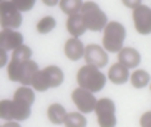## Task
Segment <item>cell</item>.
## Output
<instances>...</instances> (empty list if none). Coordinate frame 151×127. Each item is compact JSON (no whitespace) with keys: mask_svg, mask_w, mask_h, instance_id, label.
Masks as SVG:
<instances>
[{"mask_svg":"<svg viewBox=\"0 0 151 127\" xmlns=\"http://www.w3.org/2000/svg\"><path fill=\"white\" fill-rule=\"evenodd\" d=\"M76 82L78 85L85 91H90V92H98L101 91L105 84H106V77L105 74L100 70L98 67H93V65H83V67L78 70L76 74Z\"/></svg>","mask_w":151,"mask_h":127,"instance_id":"obj_1","label":"cell"},{"mask_svg":"<svg viewBox=\"0 0 151 127\" xmlns=\"http://www.w3.org/2000/svg\"><path fill=\"white\" fill-rule=\"evenodd\" d=\"M81 17L85 20V25H86V30H91V32H100L106 27L108 23V17L106 14L100 9V5L96 2H85L83 7L80 10Z\"/></svg>","mask_w":151,"mask_h":127,"instance_id":"obj_2","label":"cell"},{"mask_svg":"<svg viewBox=\"0 0 151 127\" xmlns=\"http://www.w3.org/2000/svg\"><path fill=\"white\" fill-rule=\"evenodd\" d=\"M126 39V28L120 22H108L103 28V49L108 52H120Z\"/></svg>","mask_w":151,"mask_h":127,"instance_id":"obj_3","label":"cell"},{"mask_svg":"<svg viewBox=\"0 0 151 127\" xmlns=\"http://www.w3.org/2000/svg\"><path fill=\"white\" fill-rule=\"evenodd\" d=\"M96 122L100 127H116V105L108 97L96 100Z\"/></svg>","mask_w":151,"mask_h":127,"instance_id":"obj_4","label":"cell"},{"mask_svg":"<svg viewBox=\"0 0 151 127\" xmlns=\"http://www.w3.org/2000/svg\"><path fill=\"white\" fill-rule=\"evenodd\" d=\"M23 18L22 12H18L17 7L12 4V0H5L0 5V25L5 30H17L22 25Z\"/></svg>","mask_w":151,"mask_h":127,"instance_id":"obj_5","label":"cell"},{"mask_svg":"<svg viewBox=\"0 0 151 127\" xmlns=\"http://www.w3.org/2000/svg\"><path fill=\"white\" fill-rule=\"evenodd\" d=\"M71 100L75 102V105L78 107V110L81 114L93 112L95 107H96V97L93 95V92L85 91L81 87H78L71 92Z\"/></svg>","mask_w":151,"mask_h":127,"instance_id":"obj_6","label":"cell"},{"mask_svg":"<svg viewBox=\"0 0 151 127\" xmlns=\"http://www.w3.org/2000/svg\"><path fill=\"white\" fill-rule=\"evenodd\" d=\"M133 22L138 34L141 35L151 34V9L143 4L138 5L136 9H133Z\"/></svg>","mask_w":151,"mask_h":127,"instance_id":"obj_7","label":"cell"},{"mask_svg":"<svg viewBox=\"0 0 151 127\" xmlns=\"http://www.w3.org/2000/svg\"><path fill=\"white\" fill-rule=\"evenodd\" d=\"M85 60L88 65H93V67L101 69L108 64V54L103 47L96 45V44H90V45L85 47Z\"/></svg>","mask_w":151,"mask_h":127,"instance_id":"obj_8","label":"cell"},{"mask_svg":"<svg viewBox=\"0 0 151 127\" xmlns=\"http://www.w3.org/2000/svg\"><path fill=\"white\" fill-rule=\"evenodd\" d=\"M23 44V35L18 30H0V50H15L18 45Z\"/></svg>","mask_w":151,"mask_h":127,"instance_id":"obj_9","label":"cell"},{"mask_svg":"<svg viewBox=\"0 0 151 127\" xmlns=\"http://www.w3.org/2000/svg\"><path fill=\"white\" fill-rule=\"evenodd\" d=\"M118 62L123 64L126 69H136L141 62V55L133 47H123L118 52Z\"/></svg>","mask_w":151,"mask_h":127,"instance_id":"obj_10","label":"cell"},{"mask_svg":"<svg viewBox=\"0 0 151 127\" xmlns=\"http://www.w3.org/2000/svg\"><path fill=\"white\" fill-rule=\"evenodd\" d=\"M40 69H38V64L33 62V60H27V62L20 64V72H18V82L22 85H32V80L37 75Z\"/></svg>","mask_w":151,"mask_h":127,"instance_id":"obj_11","label":"cell"},{"mask_svg":"<svg viewBox=\"0 0 151 127\" xmlns=\"http://www.w3.org/2000/svg\"><path fill=\"white\" fill-rule=\"evenodd\" d=\"M65 55H67V59L73 60V62L80 60L85 55V45L78 37H71L65 42Z\"/></svg>","mask_w":151,"mask_h":127,"instance_id":"obj_12","label":"cell"},{"mask_svg":"<svg viewBox=\"0 0 151 127\" xmlns=\"http://www.w3.org/2000/svg\"><path fill=\"white\" fill-rule=\"evenodd\" d=\"M108 79H110L113 84L116 85H121V84H126L129 80V69H126L123 64H113L108 70Z\"/></svg>","mask_w":151,"mask_h":127,"instance_id":"obj_13","label":"cell"},{"mask_svg":"<svg viewBox=\"0 0 151 127\" xmlns=\"http://www.w3.org/2000/svg\"><path fill=\"white\" fill-rule=\"evenodd\" d=\"M67 30L70 32L71 37H81L86 30V25H85V20L81 17V14H73L68 15L67 18Z\"/></svg>","mask_w":151,"mask_h":127,"instance_id":"obj_14","label":"cell"},{"mask_svg":"<svg viewBox=\"0 0 151 127\" xmlns=\"http://www.w3.org/2000/svg\"><path fill=\"white\" fill-rule=\"evenodd\" d=\"M43 72H45V77H47V82H48L50 89H55V87L63 84L65 75H63V70L60 67H57V65H48V67L43 69Z\"/></svg>","mask_w":151,"mask_h":127,"instance_id":"obj_15","label":"cell"},{"mask_svg":"<svg viewBox=\"0 0 151 127\" xmlns=\"http://www.w3.org/2000/svg\"><path fill=\"white\" fill-rule=\"evenodd\" d=\"M67 114H68L67 109H65L62 104H52L48 107V110H47V117H48V120L52 124H55V126H62V124H65Z\"/></svg>","mask_w":151,"mask_h":127,"instance_id":"obj_16","label":"cell"},{"mask_svg":"<svg viewBox=\"0 0 151 127\" xmlns=\"http://www.w3.org/2000/svg\"><path fill=\"white\" fill-rule=\"evenodd\" d=\"M15 102H20V104H25V105H30L33 104V100H35V91H32L30 85H22L18 87L17 91L14 92V99Z\"/></svg>","mask_w":151,"mask_h":127,"instance_id":"obj_17","label":"cell"},{"mask_svg":"<svg viewBox=\"0 0 151 127\" xmlns=\"http://www.w3.org/2000/svg\"><path fill=\"white\" fill-rule=\"evenodd\" d=\"M129 82L134 89H143L150 84V74L146 70L136 69V70H133V74H129Z\"/></svg>","mask_w":151,"mask_h":127,"instance_id":"obj_18","label":"cell"},{"mask_svg":"<svg viewBox=\"0 0 151 127\" xmlns=\"http://www.w3.org/2000/svg\"><path fill=\"white\" fill-rule=\"evenodd\" d=\"M60 10L67 15H73V14H80L83 2L81 0H60Z\"/></svg>","mask_w":151,"mask_h":127,"instance_id":"obj_19","label":"cell"},{"mask_svg":"<svg viewBox=\"0 0 151 127\" xmlns=\"http://www.w3.org/2000/svg\"><path fill=\"white\" fill-rule=\"evenodd\" d=\"M12 102H14V120H17V122L27 120L30 117L32 107L25 104H20V102H15V100H12Z\"/></svg>","mask_w":151,"mask_h":127,"instance_id":"obj_20","label":"cell"},{"mask_svg":"<svg viewBox=\"0 0 151 127\" xmlns=\"http://www.w3.org/2000/svg\"><path fill=\"white\" fill-rule=\"evenodd\" d=\"M32 59V49L30 47H27L25 44H22V45H18L15 50H12V59L10 60H15V62H27V60Z\"/></svg>","mask_w":151,"mask_h":127,"instance_id":"obj_21","label":"cell"},{"mask_svg":"<svg viewBox=\"0 0 151 127\" xmlns=\"http://www.w3.org/2000/svg\"><path fill=\"white\" fill-rule=\"evenodd\" d=\"M67 127H86V117L81 112H68L65 119Z\"/></svg>","mask_w":151,"mask_h":127,"instance_id":"obj_22","label":"cell"},{"mask_svg":"<svg viewBox=\"0 0 151 127\" xmlns=\"http://www.w3.org/2000/svg\"><path fill=\"white\" fill-rule=\"evenodd\" d=\"M55 27H57V20H55L53 17L47 15V17L38 20V23H37V32L42 34V35H47V34H50Z\"/></svg>","mask_w":151,"mask_h":127,"instance_id":"obj_23","label":"cell"},{"mask_svg":"<svg viewBox=\"0 0 151 127\" xmlns=\"http://www.w3.org/2000/svg\"><path fill=\"white\" fill-rule=\"evenodd\" d=\"M32 89H33V91H38V92H45V91H48L50 89L43 70H38L37 75L33 77V80H32Z\"/></svg>","mask_w":151,"mask_h":127,"instance_id":"obj_24","label":"cell"},{"mask_svg":"<svg viewBox=\"0 0 151 127\" xmlns=\"http://www.w3.org/2000/svg\"><path fill=\"white\" fill-rule=\"evenodd\" d=\"M0 119L14 120V102L12 100H0Z\"/></svg>","mask_w":151,"mask_h":127,"instance_id":"obj_25","label":"cell"},{"mask_svg":"<svg viewBox=\"0 0 151 127\" xmlns=\"http://www.w3.org/2000/svg\"><path fill=\"white\" fill-rule=\"evenodd\" d=\"M7 72H9V79L14 82H18V72H20V62L10 60L7 65Z\"/></svg>","mask_w":151,"mask_h":127,"instance_id":"obj_26","label":"cell"},{"mask_svg":"<svg viewBox=\"0 0 151 127\" xmlns=\"http://www.w3.org/2000/svg\"><path fill=\"white\" fill-rule=\"evenodd\" d=\"M37 0H12V4L17 7L18 12H28V10L33 9Z\"/></svg>","mask_w":151,"mask_h":127,"instance_id":"obj_27","label":"cell"},{"mask_svg":"<svg viewBox=\"0 0 151 127\" xmlns=\"http://www.w3.org/2000/svg\"><path fill=\"white\" fill-rule=\"evenodd\" d=\"M139 124H141V127H151V110L143 114L139 119Z\"/></svg>","mask_w":151,"mask_h":127,"instance_id":"obj_28","label":"cell"},{"mask_svg":"<svg viewBox=\"0 0 151 127\" xmlns=\"http://www.w3.org/2000/svg\"><path fill=\"white\" fill-rule=\"evenodd\" d=\"M5 65H9V55L5 50H0V69L5 67Z\"/></svg>","mask_w":151,"mask_h":127,"instance_id":"obj_29","label":"cell"},{"mask_svg":"<svg viewBox=\"0 0 151 127\" xmlns=\"http://www.w3.org/2000/svg\"><path fill=\"white\" fill-rule=\"evenodd\" d=\"M121 2H123V5H126L129 9H136L138 5H141V0H121Z\"/></svg>","mask_w":151,"mask_h":127,"instance_id":"obj_30","label":"cell"},{"mask_svg":"<svg viewBox=\"0 0 151 127\" xmlns=\"http://www.w3.org/2000/svg\"><path fill=\"white\" fill-rule=\"evenodd\" d=\"M0 127H22V126H20V122H17V120H5V124L0 126Z\"/></svg>","mask_w":151,"mask_h":127,"instance_id":"obj_31","label":"cell"},{"mask_svg":"<svg viewBox=\"0 0 151 127\" xmlns=\"http://www.w3.org/2000/svg\"><path fill=\"white\" fill-rule=\"evenodd\" d=\"M45 5H48V7H55V5L60 4V0H42Z\"/></svg>","mask_w":151,"mask_h":127,"instance_id":"obj_32","label":"cell"},{"mask_svg":"<svg viewBox=\"0 0 151 127\" xmlns=\"http://www.w3.org/2000/svg\"><path fill=\"white\" fill-rule=\"evenodd\" d=\"M4 2H5V0H0V5H2V4H4Z\"/></svg>","mask_w":151,"mask_h":127,"instance_id":"obj_33","label":"cell"},{"mask_svg":"<svg viewBox=\"0 0 151 127\" xmlns=\"http://www.w3.org/2000/svg\"><path fill=\"white\" fill-rule=\"evenodd\" d=\"M150 91H151V87H150Z\"/></svg>","mask_w":151,"mask_h":127,"instance_id":"obj_34","label":"cell"}]
</instances>
